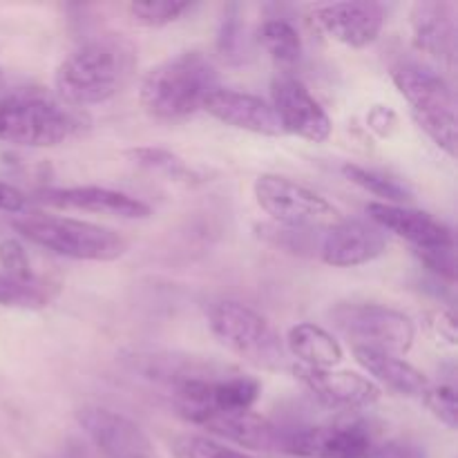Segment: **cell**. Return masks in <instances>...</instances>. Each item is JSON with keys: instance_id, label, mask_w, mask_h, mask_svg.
<instances>
[{"instance_id": "cell-1", "label": "cell", "mask_w": 458, "mask_h": 458, "mask_svg": "<svg viewBox=\"0 0 458 458\" xmlns=\"http://www.w3.org/2000/svg\"><path fill=\"white\" fill-rule=\"evenodd\" d=\"M137 54V45L114 31L85 40L56 67L54 88L58 98L74 107L110 101L132 81Z\"/></svg>"}, {"instance_id": "cell-2", "label": "cell", "mask_w": 458, "mask_h": 458, "mask_svg": "<svg viewBox=\"0 0 458 458\" xmlns=\"http://www.w3.org/2000/svg\"><path fill=\"white\" fill-rule=\"evenodd\" d=\"M219 88L215 63L199 49L174 54L152 67L141 81L139 101L157 121H182L204 110V103Z\"/></svg>"}, {"instance_id": "cell-3", "label": "cell", "mask_w": 458, "mask_h": 458, "mask_svg": "<svg viewBox=\"0 0 458 458\" xmlns=\"http://www.w3.org/2000/svg\"><path fill=\"white\" fill-rule=\"evenodd\" d=\"M13 228L31 244L79 262H114L128 250V240L121 233L63 215L22 213L13 219Z\"/></svg>"}, {"instance_id": "cell-4", "label": "cell", "mask_w": 458, "mask_h": 458, "mask_svg": "<svg viewBox=\"0 0 458 458\" xmlns=\"http://www.w3.org/2000/svg\"><path fill=\"white\" fill-rule=\"evenodd\" d=\"M210 331L235 356L264 371H280L286 367L284 340L276 327L246 304L222 300L210 309Z\"/></svg>"}, {"instance_id": "cell-5", "label": "cell", "mask_w": 458, "mask_h": 458, "mask_svg": "<svg viewBox=\"0 0 458 458\" xmlns=\"http://www.w3.org/2000/svg\"><path fill=\"white\" fill-rule=\"evenodd\" d=\"M81 119L61 103L40 94L0 98V141L18 148H54L65 143Z\"/></svg>"}, {"instance_id": "cell-6", "label": "cell", "mask_w": 458, "mask_h": 458, "mask_svg": "<svg viewBox=\"0 0 458 458\" xmlns=\"http://www.w3.org/2000/svg\"><path fill=\"white\" fill-rule=\"evenodd\" d=\"M392 79L420 130L443 152L456 157V98L450 83L438 72L410 63L394 67Z\"/></svg>"}, {"instance_id": "cell-7", "label": "cell", "mask_w": 458, "mask_h": 458, "mask_svg": "<svg viewBox=\"0 0 458 458\" xmlns=\"http://www.w3.org/2000/svg\"><path fill=\"white\" fill-rule=\"evenodd\" d=\"M331 320L353 340V347H371L405 356L416 340L410 316L385 304L344 302L331 311Z\"/></svg>"}, {"instance_id": "cell-8", "label": "cell", "mask_w": 458, "mask_h": 458, "mask_svg": "<svg viewBox=\"0 0 458 458\" xmlns=\"http://www.w3.org/2000/svg\"><path fill=\"white\" fill-rule=\"evenodd\" d=\"M255 201L276 224L284 226H331L343 215L311 188L282 174H259L255 179Z\"/></svg>"}, {"instance_id": "cell-9", "label": "cell", "mask_w": 458, "mask_h": 458, "mask_svg": "<svg viewBox=\"0 0 458 458\" xmlns=\"http://www.w3.org/2000/svg\"><path fill=\"white\" fill-rule=\"evenodd\" d=\"M376 443L362 423L280 428L277 452L298 458H369Z\"/></svg>"}, {"instance_id": "cell-10", "label": "cell", "mask_w": 458, "mask_h": 458, "mask_svg": "<svg viewBox=\"0 0 458 458\" xmlns=\"http://www.w3.org/2000/svg\"><path fill=\"white\" fill-rule=\"evenodd\" d=\"M76 420L106 458H161L146 429L121 411L88 405L76 411Z\"/></svg>"}, {"instance_id": "cell-11", "label": "cell", "mask_w": 458, "mask_h": 458, "mask_svg": "<svg viewBox=\"0 0 458 458\" xmlns=\"http://www.w3.org/2000/svg\"><path fill=\"white\" fill-rule=\"evenodd\" d=\"M271 107L280 121L282 132L295 134L311 143H325L334 132V123L325 107L295 76L280 74L273 79Z\"/></svg>"}, {"instance_id": "cell-12", "label": "cell", "mask_w": 458, "mask_h": 458, "mask_svg": "<svg viewBox=\"0 0 458 458\" xmlns=\"http://www.w3.org/2000/svg\"><path fill=\"white\" fill-rule=\"evenodd\" d=\"M387 250L383 228L367 219H340L327 226L320 237L318 255L325 264L335 268H353L378 259Z\"/></svg>"}, {"instance_id": "cell-13", "label": "cell", "mask_w": 458, "mask_h": 458, "mask_svg": "<svg viewBox=\"0 0 458 458\" xmlns=\"http://www.w3.org/2000/svg\"><path fill=\"white\" fill-rule=\"evenodd\" d=\"M293 374L322 405L334 410H367L383 396L374 380L356 371L311 369V367L293 365Z\"/></svg>"}, {"instance_id": "cell-14", "label": "cell", "mask_w": 458, "mask_h": 458, "mask_svg": "<svg viewBox=\"0 0 458 458\" xmlns=\"http://www.w3.org/2000/svg\"><path fill=\"white\" fill-rule=\"evenodd\" d=\"M411 43L445 67L456 61V4L447 0H420L410 9Z\"/></svg>"}, {"instance_id": "cell-15", "label": "cell", "mask_w": 458, "mask_h": 458, "mask_svg": "<svg viewBox=\"0 0 458 458\" xmlns=\"http://www.w3.org/2000/svg\"><path fill=\"white\" fill-rule=\"evenodd\" d=\"M316 25L335 43L362 49L376 43L385 25V9L378 3H331L313 9Z\"/></svg>"}, {"instance_id": "cell-16", "label": "cell", "mask_w": 458, "mask_h": 458, "mask_svg": "<svg viewBox=\"0 0 458 458\" xmlns=\"http://www.w3.org/2000/svg\"><path fill=\"white\" fill-rule=\"evenodd\" d=\"M43 206L58 210H81V213L112 215L123 219L150 217V206L125 192L103 186H72V188H45L38 192Z\"/></svg>"}, {"instance_id": "cell-17", "label": "cell", "mask_w": 458, "mask_h": 458, "mask_svg": "<svg viewBox=\"0 0 458 458\" xmlns=\"http://www.w3.org/2000/svg\"><path fill=\"white\" fill-rule=\"evenodd\" d=\"M367 215H369V222H374L378 228L410 242L414 250L454 249L452 228L423 210L374 201L367 206Z\"/></svg>"}, {"instance_id": "cell-18", "label": "cell", "mask_w": 458, "mask_h": 458, "mask_svg": "<svg viewBox=\"0 0 458 458\" xmlns=\"http://www.w3.org/2000/svg\"><path fill=\"white\" fill-rule=\"evenodd\" d=\"M191 425L206 429L213 437L231 441L235 445L246 447V450H262L273 452L277 450L280 441V428L273 425L264 416L249 411H213L206 410L192 416L188 420Z\"/></svg>"}, {"instance_id": "cell-19", "label": "cell", "mask_w": 458, "mask_h": 458, "mask_svg": "<svg viewBox=\"0 0 458 458\" xmlns=\"http://www.w3.org/2000/svg\"><path fill=\"white\" fill-rule=\"evenodd\" d=\"M204 110L231 128L246 132L262 134V137H280L282 125L273 112L271 103L255 94L240 89L217 88L204 103Z\"/></svg>"}, {"instance_id": "cell-20", "label": "cell", "mask_w": 458, "mask_h": 458, "mask_svg": "<svg viewBox=\"0 0 458 458\" xmlns=\"http://www.w3.org/2000/svg\"><path fill=\"white\" fill-rule=\"evenodd\" d=\"M353 358L374 378L376 385H385L403 396H423L428 392V376L403 356L371 347H353Z\"/></svg>"}, {"instance_id": "cell-21", "label": "cell", "mask_w": 458, "mask_h": 458, "mask_svg": "<svg viewBox=\"0 0 458 458\" xmlns=\"http://www.w3.org/2000/svg\"><path fill=\"white\" fill-rule=\"evenodd\" d=\"M284 347H289V352L298 358V365L311 369H335L344 358L343 344L334 338V334L313 322L291 327Z\"/></svg>"}, {"instance_id": "cell-22", "label": "cell", "mask_w": 458, "mask_h": 458, "mask_svg": "<svg viewBox=\"0 0 458 458\" xmlns=\"http://www.w3.org/2000/svg\"><path fill=\"white\" fill-rule=\"evenodd\" d=\"M125 155L143 170H150V173L161 174V177L170 179V182L183 183V186H197V183H204L206 177L197 168H192L186 159H182L174 152L165 150V148H132Z\"/></svg>"}, {"instance_id": "cell-23", "label": "cell", "mask_w": 458, "mask_h": 458, "mask_svg": "<svg viewBox=\"0 0 458 458\" xmlns=\"http://www.w3.org/2000/svg\"><path fill=\"white\" fill-rule=\"evenodd\" d=\"M258 43L277 65H295L302 58V38L289 21L271 18L258 30Z\"/></svg>"}, {"instance_id": "cell-24", "label": "cell", "mask_w": 458, "mask_h": 458, "mask_svg": "<svg viewBox=\"0 0 458 458\" xmlns=\"http://www.w3.org/2000/svg\"><path fill=\"white\" fill-rule=\"evenodd\" d=\"M343 174L349 179V182L356 183L358 188H362V191L380 197L383 204L407 206L410 201H414V192L410 191V186L398 182L396 177H389V174L378 173V170L365 168V165H358V164H344Z\"/></svg>"}, {"instance_id": "cell-25", "label": "cell", "mask_w": 458, "mask_h": 458, "mask_svg": "<svg viewBox=\"0 0 458 458\" xmlns=\"http://www.w3.org/2000/svg\"><path fill=\"white\" fill-rule=\"evenodd\" d=\"M174 458H255L246 452L228 447L215 438L199 437V434H182L173 443Z\"/></svg>"}, {"instance_id": "cell-26", "label": "cell", "mask_w": 458, "mask_h": 458, "mask_svg": "<svg viewBox=\"0 0 458 458\" xmlns=\"http://www.w3.org/2000/svg\"><path fill=\"white\" fill-rule=\"evenodd\" d=\"M259 235L271 242L277 249L291 250V253H307L318 250L320 240L313 237V226H284V224H264L259 226Z\"/></svg>"}, {"instance_id": "cell-27", "label": "cell", "mask_w": 458, "mask_h": 458, "mask_svg": "<svg viewBox=\"0 0 458 458\" xmlns=\"http://www.w3.org/2000/svg\"><path fill=\"white\" fill-rule=\"evenodd\" d=\"M49 304V293L40 282H16L0 273V307L43 309Z\"/></svg>"}, {"instance_id": "cell-28", "label": "cell", "mask_w": 458, "mask_h": 458, "mask_svg": "<svg viewBox=\"0 0 458 458\" xmlns=\"http://www.w3.org/2000/svg\"><path fill=\"white\" fill-rule=\"evenodd\" d=\"M191 9V3H177V0H152V3H132L128 7L134 22L143 27H165L182 18Z\"/></svg>"}, {"instance_id": "cell-29", "label": "cell", "mask_w": 458, "mask_h": 458, "mask_svg": "<svg viewBox=\"0 0 458 458\" xmlns=\"http://www.w3.org/2000/svg\"><path fill=\"white\" fill-rule=\"evenodd\" d=\"M244 25L240 21V13H237V7H228L226 13H224L222 22H219L217 31V49L224 56V61L228 63H240L244 58Z\"/></svg>"}, {"instance_id": "cell-30", "label": "cell", "mask_w": 458, "mask_h": 458, "mask_svg": "<svg viewBox=\"0 0 458 458\" xmlns=\"http://www.w3.org/2000/svg\"><path fill=\"white\" fill-rule=\"evenodd\" d=\"M0 267L4 268V276H9L16 282H25V284L38 282L36 280L34 271H31L25 246L18 240H12V237L0 242Z\"/></svg>"}, {"instance_id": "cell-31", "label": "cell", "mask_w": 458, "mask_h": 458, "mask_svg": "<svg viewBox=\"0 0 458 458\" xmlns=\"http://www.w3.org/2000/svg\"><path fill=\"white\" fill-rule=\"evenodd\" d=\"M423 403L443 425L456 429V392L450 385H429L423 394Z\"/></svg>"}, {"instance_id": "cell-32", "label": "cell", "mask_w": 458, "mask_h": 458, "mask_svg": "<svg viewBox=\"0 0 458 458\" xmlns=\"http://www.w3.org/2000/svg\"><path fill=\"white\" fill-rule=\"evenodd\" d=\"M419 255L420 262L429 268L432 273H437L438 277H445V280H454L456 277V258L454 249H429V250H414Z\"/></svg>"}, {"instance_id": "cell-33", "label": "cell", "mask_w": 458, "mask_h": 458, "mask_svg": "<svg viewBox=\"0 0 458 458\" xmlns=\"http://www.w3.org/2000/svg\"><path fill=\"white\" fill-rule=\"evenodd\" d=\"M428 327L438 343L456 347V318L450 309H437L428 316Z\"/></svg>"}, {"instance_id": "cell-34", "label": "cell", "mask_w": 458, "mask_h": 458, "mask_svg": "<svg viewBox=\"0 0 458 458\" xmlns=\"http://www.w3.org/2000/svg\"><path fill=\"white\" fill-rule=\"evenodd\" d=\"M369 458H428L423 445L407 438H394V441L380 443L374 447Z\"/></svg>"}, {"instance_id": "cell-35", "label": "cell", "mask_w": 458, "mask_h": 458, "mask_svg": "<svg viewBox=\"0 0 458 458\" xmlns=\"http://www.w3.org/2000/svg\"><path fill=\"white\" fill-rule=\"evenodd\" d=\"M27 208V197L25 192L18 191L12 183L0 182V213H25Z\"/></svg>"}, {"instance_id": "cell-36", "label": "cell", "mask_w": 458, "mask_h": 458, "mask_svg": "<svg viewBox=\"0 0 458 458\" xmlns=\"http://www.w3.org/2000/svg\"><path fill=\"white\" fill-rule=\"evenodd\" d=\"M387 119H396V116H394V112L385 110V107H376V110L371 112L369 119H367V121H369V125L376 130V132H380L385 137V134H389L387 130H385V123L389 125Z\"/></svg>"}, {"instance_id": "cell-37", "label": "cell", "mask_w": 458, "mask_h": 458, "mask_svg": "<svg viewBox=\"0 0 458 458\" xmlns=\"http://www.w3.org/2000/svg\"><path fill=\"white\" fill-rule=\"evenodd\" d=\"M0 88H3V72H0Z\"/></svg>"}]
</instances>
